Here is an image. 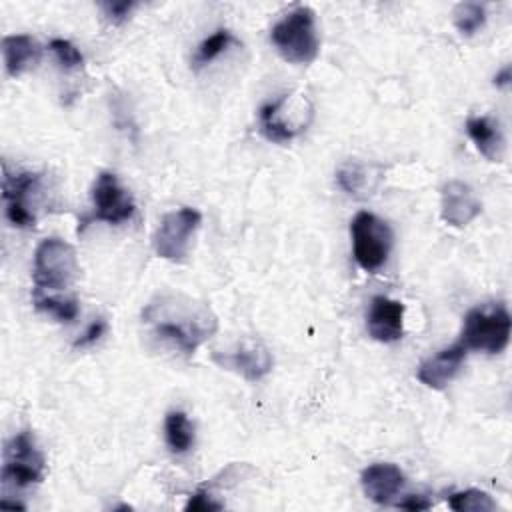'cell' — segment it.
<instances>
[{"instance_id":"cell-18","label":"cell","mask_w":512,"mask_h":512,"mask_svg":"<svg viewBox=\"0 0 512 512\" xmlns=\"http://www.w3.org/2000/svg\"><path fill=\"white\" fill-rule=\"evenodd\" d=\"M466 132L484 158L490 162H500L504 154V136L498 128V122L488 116H468Z\"/></svg>"},{"instance_id":"cell-3","label":"cell","mask_w":512,"mask_h":512,"mask_svg":"<svg viewBox=\"0 0 512 512\" xmlns=\"http://www.w3.org/2000/svg\"><path fill=\"white\" fill-rule=\"evenodd\" d=\"M512 320L504 304H486L472 308L462 326L460 344L466 350L500 354L510 340Z\"/></svg>"},{"instance_id":"cell-1","label":"cell","mask_w":512,"mask_h":512,"mask_svg":"<svg viewBox=\"0 0 512 512\" xmlns=\"http://www.w3.org/2000/svg\"><path fill=\"white\" fill-rule=\"evenodd\" d=\"M142 322L152 338L186 356H192L218 328L208 304L180 292L156 294L142 308Z\"/></svg>"},{"instance_id":"cell-25","label":"cell","mask_w":512,"mask_h":512,"mask_svg":"<svg viewBox=\"0 0 512 512\" xmlns=\"http://www.w3.org/2000/svg\"><path fill=\"white\" fill-rule=\"evenodd\" d=\"M100 8L104 10V16L112 24H122L124 20H128L132 10L136 8V2H132V0H114V2H102Z\"/></svg>"},{"instance_id":"cell-12","label":"cell","mask_w":512,"mask_h":512,"mask_svg":"<svg viewBox=\"0 0 512 512\" xmlns=\"http://www.w3.org/2000/svg\"><path fill=\"white\" fill-rule=\"evenodd\" d=\"M404 304L388 296H374L366 314L368 334L378 342H396L404 336Z\"/></svg>"},{"instance_id":"cell-21","label":"cell","mask_w":512,"mask_h":512,"mask_svg":"<svg viewBox=\"0 0 512 512\" xmlns=\"http://www.w3.org/2000/svg\"><path fill=\"white\" fill-rule=\"evenodd\" d=\"M232 42H234L232 32L226 30V28H218V30L212 32L208 38H204V40L200 42V46L196 48V54H194V58H192L194 66L200 68V66L210 64L214 58H218L222 52H226Z\"/></svg>"},{"instance_id":"cell-2","label":"cell","mask_w":512,"mask_h":512,"mask_svg":"<svg viewBox=\"0 0 512 512\" xmlns=\"http://www.w3.org/2000/svg\"><path fill=\"white\" fill-rule=\"evenodd\" d=\"M270 40L278 54L292 64H310L318 56V32L312 8L296 6L270 30Z\"/></svg>"},{"instance_id":"cell-26","label":"cell","mask_w":512,"mask_h":512,"mask_svg":"<svg viewBox=\"0 0 512 512\" xmlns=\"http://www.w3.org/2000/svg\"><path fill=\"white\" fill-rule=\"evenodd\" d=\"M222 502H216V500H212V496L208 494V492H204V490H198V492H194L190 498H188V502H186V510L188 512H210V510H222Z\"/></svg>"},{"instance_id":"cell-24","label":"cell","mask_w":512,"mask_h":512,"mask_svg":"<svg viewBox=\"0 0 512 512\" xmlns=\"http://www.w3.org/2000/svg\"><path fill=\"white\" fill-rule=\"evenodd\" d=\"M48 48H50V52L56 56V60H58L64 68H80L82 62H84L82 52H80L70 40L54 38V40L48 44Z\"/></svg>"},{"instance_id":"cell-5","label":"cell","mask_w":512,"mask_h":512,"mask_svg":"<svg viewBox=\"0 0 512 512\" xmlns=\"http://www.w3.org/2000/svg\"><path fill=\"white\" fill-rule=\"evenodd\" d=\"M352 254L366 272L382 268L392 248V230L388 222L372 212H358L350 222Z\"/></svg>"},{"instance_id":"cell-23","label":"cell","mask_w":512,"mask_h":512,"mask_svg":"<svg viewBox=\"0 0 512 512\" xmlns=\"http://www.w3.org/2000/svg\"><path fill=\"white\" fill-rule=\"evenodd\" d=\"M448 506L454 512H492V510H496V502L486 492L474 490V488L450 494Z\"/></svg>"},{"instance_id":"cell-7","label":"cell","mask_w":512,"mask_h":512,"mask_svg":"<svg viewBox=\"0 0 512 512\" xmlns=\"http://www.w3.org/2000/svg\"><path fill=\"white\" fill-rule=\"evenodd\" d=\"M312 104L306 96H282L260 108V130L270 142H288L306 130Z\"/></svg>"},{"instance_id":"cell-28","label":"cell","mask_w":512,"mask_h":512,"mask_svg":"<svg viewBox=\"0 0 512 512\" xmlns=\"http://www.w3.org/2000/svg\"><path fill=\"white\" fill-rule=\"evenodd\" d=\"M398 506H400V508H404V510L418 512V510H428V508L432 506V502H430V500H426L424 496H408V498H406V500H402Z\"/></svg>"},{"instance_id":"cell-30","label":"cell","mask_w":512,"mask_h":512,"mask_svg":"<svg viewBox=\"0 0 512 512\" xmlns=\"http://www.w3.org/2000/svg\"><path fill=\"white\" fill-rule=\"evenodd\" d=\"M0 506H2V508H14V510L18 508V510H24V504H20V502H6V500H2Z\"/></svg>"},{"instance_id":"cell-16","label":"cell","mask_w":512,"mask_h":512,"mask_svg":"<svg viewBox=\"0 0 512 512\" xmlns=\"http://www.w3.org/2000/svg\"><path fill=\"white\" fill-rule=\"evenodd\" d=\"M4 66L10 76H20L22 72L34 68L42 56L40 44L28 34H10L2 38Z\"/></svg>"},{"instance_id":"cell-9","label":"cell","mask_w":512,"mask_h":512,"mask_svg":"<svg viewBox=\"0 0 512 512\" xmlns=\"http://www.w3.org/2000/svg\"><path fill=\"white\" fill-rule=\"evenodd\" d=\"M92 214L82 220V226L88 222H108V224H122L130 220L136 212V204L132 194L120 184L118 176L112 172H100L92 184Z\"/></svg>"},{"instance_id":"cell-8","label":"cell","mask_w":512,"mask_h":512,"mask_svg":"<svg viewBox=\"0 0 512 512\" xmlns=\"http://www.w3.org/2000/svg\"><path fill=\"white\" fill-rule=\"evenodd\" d=\"M44 454L38 450L30 430H22L6 444L2 464V484L12 488H28L44 478Z\"/></svg>"},{"instance_id":"cell-27","label":"cell","mask_w":512,"mask_h":512,"mask_svg":"<svg viewBox=\"0 0 512 512\" xmlns=\"http://www.w3.org/2000/svg\"><path fill=\"white\" fill-rule=\"evenodd\" d=\"M106 332V322L102 320V318H96L86 330H84V334L80 336V338H76L74 340V346L76 348H82V346H90V344H94L102 334Z\"/></svg>"},{"instance_id":"cell-4","label":"cell","mask_w":512,"mask_h":512,"mask_svg":"<svg viewBox=\"0 0 512 512\" xmlns=\"http://www.w3.org/2000/svg\"><path fill=\"white\" fill-rule=\"evenodd\" d=\"M80 272L78 256L72 244L60 238H46L34 252L32 278L40 290H64L76 282Z\"/></svg>"},{"instance_id":"cell-20","label":"cell","mask_w":512,"mask_h":512,"mask_svg":"<svg viewBox=\"0 0 512 512\" xmlns=\"http://www.w3.org/2000/svg\"><path fill=\"white\" fill-rule=\"evenodd\" d=\"M32 302L36 306V310L46 312L50 316H54L60 322H72L80 308H78V300L76 298H56V296H48L44 294V290L34 288L32 290Z\"/></svg>"},{"instance_id":"cell-11","label":"cell","mask_w":512,"mask_h":512,"mask_svg":"<svg viewBox=\"0 0 512 512\" xmlns=\"http://www.w3.org/2000/svg\"><path fill=\"white\" fill-rule=\"evenodd\" d=\"M212 360L230 372H236L248 382L264 378L272 370V354L260 340H240L234 348L214 352Z\"/></svg>"},{"instance_id":"cell-29","label":"cell","mask_w":512,"mask_h":512,"mask_svg":"<svg viewBox=\"0 0 512 512\" xmlns=\"http://www.w3.org/2000/svg\"><path fill=\"white\" fill-rule=\"evenodd\" d=\"M510 80H512V70H510V66H504L500 72H496V76H494V86L506 88V86L510 84Z\"/></svg>"},{"instance_id":"cell-22","label":"cell","mask_w":512,"mask_h":512,"mask_svg":"<svg viewBox=\"0 0 512 512\" xmlns=\"http://www.w3.org/2000/svg\"><path fill=\"white\" fill-rule=\"evenodd\" d=\"M454 26L462 36H474L486 24V8L478 2H462L454 8Z\"/></svg>"},{"instance_id":"cell-19","label":"cell","mask_w":512,"mask_h":512,"mask_svg":"<svg viewBox=\"0 0 512 512\" xmlns=\"http://www.w3.org/2000/svg\"><path fill=\"white\" fill-rule=\"evenodd\" d=\"M164 436L170 452L184 454L194 444V428L182 410H170L164 418Z\"/></svg>"},{"instance_id":"cell-15","label":"cell","mask_w":512,"mask_h":512,"mask_svg":"<svg viewBox=\"0 0 512 512\" xmlns=\"http://www.w3.org/2000/svg\"><path fill=\"white\" fill-rule=\"evenodd\" d=\"M360 484L364 494L376 504H390L404 486V472L390 462H376L362 470Z\"/></svg>"},{"instance_id":"cell-17","label":"cell","mask_w":512,"mask_h":512,"mask_svg":"<svg viewBox=\"0 0 512 512\" xmlns=\"http://www.w3.org/2000/svg\"><path fill=\"white\" fill-rule=\"evenodd\" d=\"M336 180L346 194L354 198H366L374 194V190L378 188L382 180V172L380 168L368 166L362 162H346L338 168Z\"/></svg>"},{"instance_id":"cell-6","label":"cell","mask_w":512,"mask_h":512,"mask_svg":"<svg viewBox=\"0 0 512 512\" xmlns=\"http://www.w3.org/2000/svg\"><path fill=\"white\" fill-rule=\"evenodd\" d=\"M200 224L202 214L196 208L182 206L178 210L166 212L152 236V248L156 256L170 262H184Z\"/></svg>"},{"instance_id":"cell-14","label":"cell","mask_w":512,"mask_h":512,"mask_svg":"<svg viewBox=\"0 0 512 512\" xmlns=\"http://www.w3.org/2000/svg\"><path fill=\"white\" fill-rule=\"evenodd\" d=\"M464 356H466V348L456 342L454 346L450 348H444L440 350L438 354L426 358L420 366H418V380L428 386V388H434V390H442L446 388L454 376L458 374L462 362H464Z\"/></svg>"},{"instance_id":"cell-13","label":"cell","mask_w":512,"mask_h":512,"mask_svg":"<svg viewBox=\"0 0 512 512\" xmlns=\"http://www.w3.org/2000/svg\"><path fill=\"white\" fill-rule=\"evenodd\" d=\"M480 210V200L466 182L450 180L442 186L440 214L446 224L454 228H464L480 214Z\"/></svg>"},{"instance_id":"cell-10","label":"cell","mask_w":512,"mask_h":512,"mask_svg":"<svg viewBox=\"0 0 512 512\" xmlns=\"http://www.w3.org/2000/svg\"><path fill=\"white\" fill-rule=\"evenodd\" d=\"M40 174L38 172H14L10 174L4 166L2 176V198L6 204V216L16 228H30L36 224L34 216V196L40 186Z\"/></svg>"}]
</instances>
